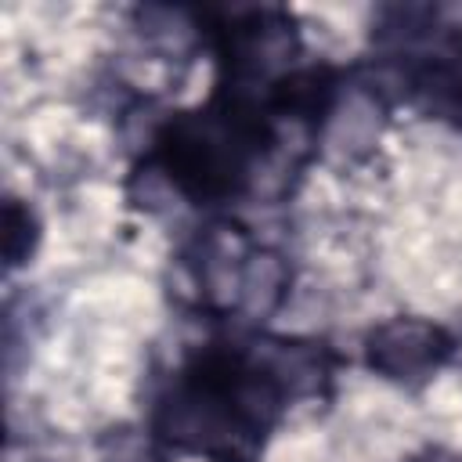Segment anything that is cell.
Segmentation results:
<instances>
[{
  "label": "cell",
  "mask_w": 462,
  "mask_h": 462,
  "mask_svg": "<svg viewBox=\"0 0 462 462\" xmlns=\"http://www.w3.org/2000/svg\"><path fill=\"white\" fill-rule=\"evenodd\" d=\"M440 328L422 325V321H390L379 332H372V365H379L390 375H415L426 365H437L440 346Z\"/></svg>",
  "instance_id": "6da1fadb"
}]
</instances>
